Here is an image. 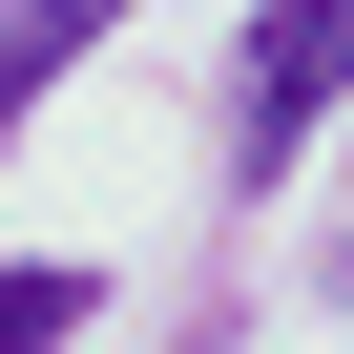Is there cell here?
<instances>
[{"instance_id":"obj_1","label":"cell","mask_w":354,"mask_h":354,"mask_svg":"<svg viewBox=\"0 0 354 354\" xmlns=\"http://www.w3.org/2000/svg\"><path fill=\"white\" fill-rule=\"evenodd\" d=\"M333 84H354V0H271V21H250V63H230V167H271Z\"/></svg>"},{"instance_id":"obj_2","label":"cell","mask_w":354,"mask_h":354,"mask_svg":"<svg viewBox=\"0 0 354 354\" xmlns=\"http://www.w3.org/2000/svg\"><path fill=\"white\" fill-rule=\"evenodd\" d=\"M104 21H125V0H21V21H0V146H21V104H42V84H63Z\"/></svg>"},{"instance_id":"obj_3","label":"cell","mask_w":354,"mask_h":354,"mask_svg":"<svg viewBox=\"0 0 354 354\" xmlns=\"http://www.w3.org/2000/svg\"><path fill=\"white\" fill-rule=\"evenodd\" d=\"M84 292H104V271H42V250H21V271H0V354H63Z\"/></svg>"}]
</instances>
